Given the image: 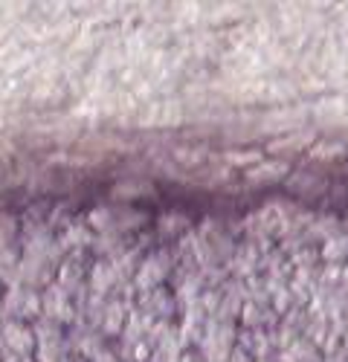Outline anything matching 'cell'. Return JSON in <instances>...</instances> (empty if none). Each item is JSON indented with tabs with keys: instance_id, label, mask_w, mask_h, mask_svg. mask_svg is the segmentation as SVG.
I'll return each instance as SVG.
<instances>
[{
	"instance_id": "cell-1",
	"label": "cell",
	"mask_w": 348,
	"mask_h": 362,
	"mask_svg": "<svg viewBox=\"0 0 348 362\" xmlns=\"http://www.w3.org/2000/svg\"><path fill=\"white\" fill-rule=\"evenodd\" d=\"M290 171H294V165H290V160H282V157H273V160H261L258 165L247 168L241 183L247 189H261V186H270V183H284V180L290 177Z\"/></svg>"
},
{
	"instance_id": "cell-2",
	"label": "cell",
	"mask_w": 348,
	"mask_h": 362,
	"mask_svg": "<svg viewBox=\"0 0 348 362\" xmlns=\"http://www.w3.org/2000/svg\"><path fill=\"white\" fill-rule=\"evenodd\" d=\"M319 139V131L305 125V128H296L284 136H276L273 142H267L265 154H273V157H282V160H290V154H299V151H308L313 142Z\"/></svg>"
},
{
	"instance_id": "cell-3",
	"label": "cell",
	"mask_w": 348,
	"mask_h": 362,
	"mask_svg": "<svg viewBox=\"0 0 348 362\" xmlns=\"http://www.w3.org/2000/svg\"><path fill=\"white\" fill-rule=\"evenodd\" d=\"M186 122V107L180 99H163L149 107V116L142 119V125H154V128H178Z\"/></svg>"
},
{
	"instance_id": "cell-4",
	"label": "cell",
	"mask_w": 348,
	"mask_h": 362,
	"mask_svg": "<svg viewBox=\"0 0 348 362\" xmlns=\"http://www.w3.org/2000/svg\"><path fill=\"white\" fill-rule=\"evenodd\" d=\"M284 189L302 200H313V197H323L328 192V180L313 177L311 171H290V177L284 180Z\"/></svg>"
},
{
	"instance_id": "cell-5",
	"label": "cell",
	"mask_w": 348,
	"mask_h": 362,
	"mask_svg": "<svg viewBox=\"0 0 348 362\" xmlns=\"http://www.w3.org/2000/svg\"><path fill=\"white\" fill-rule=\"evenodd\" d=\"M348 154V145L342 142V139H316L311 148H308V157L313 160V163H337L340 157H345Z\"/></svg>"
},
{
	"instance_id": "cell-6",
	"label": "cell",
	"mask_w": 348,
	"mask_h": 362,
	"mask_svg": "<svg viewBox=\"0 0 348 362\" xmlns=\"http://www.w3.org/2000/svg\"><path fill=\"white\" fill-rule=\"evenodd\" d=\"M319 255H323V261L328 267H340L348 261V232H337L331 238H325L323 250H319Z\"/></svg>"
},
{
	"instance_id": "cell-7",
	"label": "cell",
	"mask_w": 348,
	"mask_h": 362,
	"mask_svg": "<svg viewBox=\"0 0 348 362\" xmlns=\"http://www.w3.org/2000/svg\"><path fill=\"white\" fill-rule=\"evenodd\" d=\"M267 154L261 148H229V151H224V163H226V168H238V171H247V168H253V165H258L261 160H265Z\"/></svg>"
},
{
	"instance_id": "cell-8",
	"label": "cell",
	"mask_w": 348,
	"mask_h": 362,
	"mask_svg": "<svg viewBox=\"0 0 348 362\" xmlns=\"http://www.w3.org/2000/svg\"><path fill=\"white\" fill-rule=\"evenodd\" d=\"M171 157L178 160L183 168H197V165H207V160H212V151L207 145H178L171 148Z\"/></svg>"
}]
</instances>
